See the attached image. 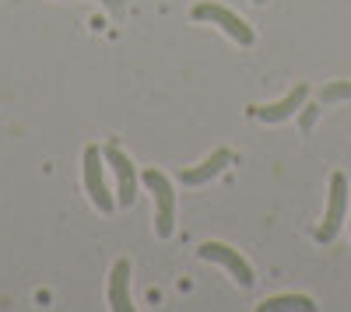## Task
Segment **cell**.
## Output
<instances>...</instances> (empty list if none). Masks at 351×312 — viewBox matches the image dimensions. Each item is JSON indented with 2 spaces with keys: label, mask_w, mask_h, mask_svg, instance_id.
<instances>
[{
  "label": "cell",
  "mask_w": 351,
  "mask_h": 312,
  "mask_svg": "<svg viewBox=\"0 0 351 312\" xmlns=\"http://www.w3.org/2000/svg\"><path fill=\"white\" fill-rule=\"evenodd\" d=\"M141 179H144V186H152L155 204H158L155 232H158V239H169V235L176 232V193H172V183L158 172V168H148V172H144Z\"/></svg>",
  "instance_id": "1"
},
{
  "label": "cell",
  "mask_w": 351,
  "mask_h": 312,
  "mask_svg": "<svg viewBox=\"0 0 351 312\" xmlns=\"http://www.w3.org/2000/svg\"><path fill=\"white\" fill-rule=\"evenodd\" d=\"M197 252H200V260H215V263L228 267L239 288H253L256 274H253V267L243 260V252H239V249H232V246H225V242H204Z\"/></svg>",
  "instance_id": "2"
},
{
  "label": "cell",
  "mask_w": 351,
  "mask_h": 312,
  "mask_svg": "<svg viewBox=\"0 0 351 312\" xmlns=\"http://www.w3.org/2000/svg\"><path fill=\"white\" fill-rule=\"evenodd\" d=\"M193 18H197V21H215L221 32H228L232 39L243 42V46H253V39H256L253 28H250L236 11H228V8H221V4H197V8H193Z\"/></svg>",
  "instance_id": "3"
},
{
  "label": "cell",
  "mask_w": 351,
  "mask_h": 312,
  "mask_svg": "<svg viewBox=\"0 0 351 312\" xmlns=\"http://www.w3.org/2000/svg\"><path fill=\"white\" fill-rule=\"evenodd\" d=\"M84 186H88V196H92V204L102 211V214H109L112 211V196H109V190H106V176H102V148H84Z\"/></svg>",
  "instance_id": "4"
},
{
  "label": "cell",
  "mask_w": 351,
  "mask_h": 312,
  "mask_svg": "<svg viewBox=\"0 0 351 312\" xmlns=\"http://www.w3.org/2000/svg\"><path fill=\"white\" fill-rule=\"evenodd\" d=\"M344 207H348V179H344V172H334V176H330L327 218H324V224H319V232H316V239H319V242H330V239L337 235L341 221H344Z\"/></svg>",
  "instance_id": "5"
},
{
  "label": "cell",
  "mask_w": 351,
  "mask_h": 312,
  "mask_svg": "<svg viewBox=\"0 0 351 312\" xmlns=\"http://www.w3.org/2000/svg\"><path fill=\"white\" fill-rule=\"evenodd\" d=\"M106 161L112 165V172H116V183H120V207H134V200H137V172H134V161L116 148V144H106Z\"/></svg>",
  "instance_id": "6"
},
{
  "label": "cell",
  "mask_w": 351,
  "mask_h": 312,
  "mask_svg": "<svg viewBox=\"0 0 351 312\" xmlns=\"http://www.w3.org/2000/svg\"><path fill=\"white\" fill-rule=\"evenodd\" d=\"M306 95H309V88H306V84H295V88H291V92H288L281 102H274V105H253L250 112H253L256 120H263V123H281V120H288L295 109H302Z\"/></svg>",
  "instance_id": "7"
},
{
  "label": "cell",
  "mask_w": 351,
  "mask_h": 312,
  "mask_svg": "<svg viewBox=\"0 0 351 312\" xmlns=\"http://www.w3.org/2000/svg\"><path fill=\"white\" fill-rule=\"evenodd\" d=\"M109 305L116 312H130V260H116L112 274H109Z\"/></svg>",
  "instance_id": "8"
},
{
  "label": "cell",
  "mask_w": 351,
  "mask_h": 312,
  "mask_svg": "<svg viewBox=\"0 0 351 312\" xmlns=\"http://www.w3.org/2000/svg\"><path fill=\"white\" fill-rule=\"evenodd\" d=\"M232 161V155L225 151V148H218L215 155H208V161H200V165H193V168H186L183 172V183L186 186H200V183H208V179H215L221 168Z\"/></svg>",
  "instance_id": "9"
},
{
  "label": "cell",
  "mask_w": 351,
  "mask_h": 312,
  "mask_svg": "<svg viewBox=\"0 0 351 312\" xmlns=\"http://www.w3.org/2000/svg\"><path fill=\"white\" fill-rule=\"evenodd\" d=\"M260 309H313V298L302 295H288V298H267Z\"/></svg>",
  "instance_id": "10"
},
{
  "label": "cell",
  "mask_w": 351,
  "mask_h": 312,
  "mask_svg": "<svg viewBox=\"0 0 351 312\" xmlns=\"http://www.w3.org/2000/svg\"><path fill=\"white\" fill-rule=\"evenodd\" d=\"M351 95V84H327L324 88V102H330V99H348Z\"/></svg>",
  "instance_id": "11"
},
{
  "label": "cell",
  "mask_w": 351,
  "mask_h": 312,
  "mask_svg": "<svg viewBox=\"0 0 351 312\" xmlns=\"http://www.w3.org/2000/svg\"><path fill=\"white\" fill-rule=\"evenodd\" d=\"M102 4H106L112 14H120V11H123V0H102Z\"/></svg>",
  "instance_id": "12"
},
{
  "label": "cell",
  "mask_w": 351,
  "mask_h": 312,
  "mask_svg": "<svg viewBox=\"0 0 351 312\" xmlns=\"http://www.w3.org/2000/svg\"><path fill=\"white\" fill-rule=\"evenodd\" d=\"M309 112H306V120H302V127H313V120H316V105H306Z\"/></svg>",
  "instance_id": "13"
},
{
  "label": "cell",
  "mask_w": 351,
  "mask_h": 312,
  "mask_svg": "<svg viewBox=\"0 0 351 312\" xmlns=\"http://www.w3.org/2000/svg\"><path fill=\"white\" fill-rule=\"evenodd\" d=\"M253 4H267V0H253Z\"/></svg>",
  "instance_id": "14"
}]
</instances>
